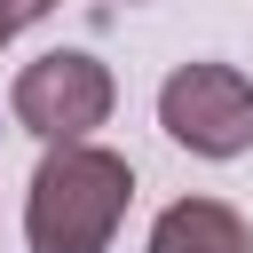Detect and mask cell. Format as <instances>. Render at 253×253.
Masks as SVG:
<instances>
[{
  "label": "cell",
  "instance_id": "1",
  "mask_svg": "<svg viewBox=\"0 0 253 253\" xmlns=\"http://www.w3.org/2000/svg\"><path fill=\"white\" fill-rule=\"evenodd\" d=\"M126 206H134V166L119 150H103L95 134L47 142L24 190V245L32 253H111Z\"/></svg>",
  "mask_w": 253,
  "mask_h": 253
},
{
  "label": "cell",
  "instance_id": "2",
  "mask_svg": "<svg viewBox=\"0 0 253 253\" xmlns=\"http://www.w3.org/2000/svg\"><path fill=\"white\" fill-rule=\"evenodd\" d=\"M111 103H119V79H111V63L87 55V47H47V55H32V63L16 71V87H8L16 126L40 134V142H79V134H95V126L111 119Z\"/></svg>",
  "mask_w": 253,
  "mask_h": 253
},
{
  "label": "cell",
  "instance_id": "3",
  "mask_svg": "<svg viewBox=\"0 0 253 253\" xmlns=\"http://www.w3.org/2000/svg\"><path fill=\"white\" fill-rule=\"evenodd\" d=\"M158 126L190 158H245L253 150V79L237 63H174L158 87Z\"/></svg>",
  "mask_w": 253,
  "mask_h": 253
},
{
  "label": "cell",
  "instance_id": "4",
  "mask_svg": "<svg viewBox=\"0 0 253 253\" xmlns=\"http://www.w3.org/2000/svg\"><path fill=\"white\" fill-rule=\"evenodd\" d=\"M142 253H253V229L237 206L221 198H174L158 221H150V245Z\"/></svg>",
  "mask_w": 253,
  "mask_h": 253
},
{
  "label": "cell",
  "instance_id": "5",
  "mask_svg": "<svg viewBox=\"0 0 253 253\" xmlns=\"http://www.w3.org/2000/svg\"><path fill=\"white\" fill-rule=\"evenodd\" d=\"M40 16H55V0H0V24H8V32L40 24Z\"/></svg>",
  "mask_w": 253,
  "mask_h": 253
},
{
  "label": "cell",
  "instance_id": "6",
  "mask_svg": "<svg viewBox=\"0 0 253 253\" xmlns=\"http://www.w3.org/2000/svg\"><path fill=\"white\" fill-rule=\"evenodd\" d=\"M8 40H16V32H8V24H0V47H8Z\"/></svg>",
  "mask_w": 253,
  "mask_h": 253
}]
</instances>
